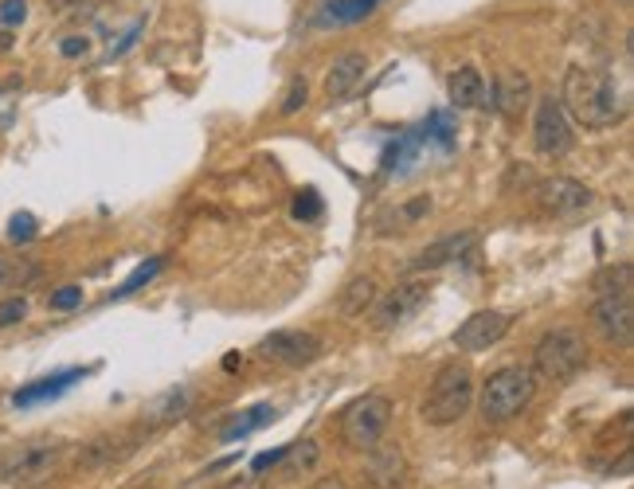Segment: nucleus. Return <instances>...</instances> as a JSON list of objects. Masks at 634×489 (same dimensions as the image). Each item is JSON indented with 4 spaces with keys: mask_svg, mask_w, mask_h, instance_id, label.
I'll use <instances>...</instances> for the list:
<instances>
[{
    "mask_svg": "<svg viewBox=\"0 0 634 489\" xmlns=\"http://www.w3.org/2000/svg\"><path fill=\"white\" fill-rule=\"evenodd\" d=\"M564 110L588 130H607V126L623 122L627 94L619 90V83L607 71L572 63L568 75H564Z\"/></svg>",
    "mask_w": 634,
    "mask_h": 489,
    "instance_id": "1",
    "label": "nucleus"
},
{
    "mask_svg": "<svg viewBox=\"0 0 634 489\" xmlns=\"http://www.w3.org/2000/svg\"><path fill=\"white\" fill-rule=\"evenodd\" d=\"M470 403H474V372L466 364H443L419 411L431 427H451L470 411Z\"/></svg>",
    "mask_w": 634,
    "mask_h": 489,
    "instance_id": "2",
    "label": "nucleus"
},
{
    "mask_svg": "<svg viewBox=\"0 0 634 489\" xmlns=\"http://www.w3.org/2000/svg\"><path fill=\"white\" fill-rule=\"evenodd\" d=\"M533 396H537V376L529 368H517V364L498 368L482 388V419L505 423V419L521 415L533 403Z\"/></svg>",
    "mask_w": 634,
    "mask_h": 489,
    "instance_id": "3",
    "label": "nucleus"
},
{
    "mask_svg": "<svg viewBox=\"0 0 634 489\" xmlns=\"http://www.w3.org/2000/svg\"><path fill=\"white\" fill-rule=\"evenodd\" d=\"M588 364V345L576 329H548L533 353V376H544L552 384H568Z\"/></svg>",
    "mask_w": 634,
    "mask_h": 489,
    "instance_id": "4",
    "label": "nucleus"
},
{
    "mask_svg": "<svg viewBox=\"0 0 634 489\" xmlns=\"http://www.w3.org/2000/svg\"><path fill=\"white\" fill-rule=\"evenodd\" d=\"M392 427V400L388 396H361L345 407L341 415V439L357 450H372L384 443Z\"/></svg>",
    "mask_w": 634,
    "mask_h": 489,
    "instance_id": "5",
    "label": "nucleus"
},
{
    "mask_svg": "<svg viewBox=\"0 0 634 489\" xmlns=\"http://www.w3.org/2000/svg\"><path fill=\"white\" fill-rule=\"evenodd\" d=\"M591 204H595V192H591L584 180L548 177L537 184V208H541L548 220H576V216L588 212Z\"/></svg>",
    "mask_w": 634,
    "mask_h": 489,
    "instance_id": "6",
    "label": "nucleus"
},
{
    "mask_svg": "<svg viewBox=\"0 0 634 489\" xmlns=\"http://www.w3.org/2000/svg\"><path fill=\"white\" fill-rule=\"evenodd\" d=\"M427 298H431V282H427V278L396 282V290H388L380 302H372V306H376V310H372V325H376L380 333H388V329L411 321L415 313L427 306Z\"/></svg>",
    "mask_w": 634,
    "mask_h": 489,
    "instance_id": "7",
    "label": "nucleus"
},
{
    "mask_svg": "<svg viewBox=\"0 0 634 489\" xmlns=\"http://www.w3.org/2000/svg\"><path fill=\"white\" fill-rule=\"evenodd\" d=\"M509 325H513V313H505V310L470 313V317L454 329V349H462V353H486V349H494L501 337L509 333Z\"/></svg>",
    "mask_w": 634,
    "mask_h": 489,
    "instance_id": "8",
    "label": "nucleus"
},
{
    "mask_svg": "<svg viewBox=\"0 0 634 489\" xmlns=\"http://www.w3.org/2000/svg\"><path fill=\"white\" fill-rule=\"evenodd\" d=\"M591 321H595V329H599L611 345L627 349V345L634 341L631 294H599V298H595V306H591Z\"/></svg>",
    "mask_w": 634,
    "mask_h": 489,
    "instance_id": "9",
    "label": "nucleus"
},
{
    "mask_svg": "<svg viewBox=\"0 0 634 489\" xmlns=\"http://www.w3.org/2000/svg\"><path fill=\"white\" fill-rule=\"evenodd\" d=\"M572 126H568V114L560 102L552 98H541L537 106V118H533V145L541 157H564L572 149Z\"/></svg>",
    "mask_w": 634,
    "mask_h": 489,
    "instance_id": "10",
    "label": "nucleus"
},
{
    "mask_svg": "<svg viewBox=\"0 0 634 489\" xmlns=\"http://www.w3.org/2000/svg\"><path fill=\"white\" fill-rule=\"evenodd\" d=\"M259 356H267L274 364H290V368H302L321 356V341L314 333H302V329H278L271 337H263Z\"/></svg>",
    "mask_w": 634,
    "mask_h": 489,
    "instance_id": "11",
    "label": "nucleus"
},
{
    "mask_svg": "<svg viewBox=\"0 0 634 489\" xmlns=\"http://www.w3.org/2000/svg\"><path fill=\"white\" fill-rule=\"evenodd\" d=\"M63 450H67L63 443H32L24 450H16L4 462V482H36V478H44V474H51L59 466Z\"/></svg>",
    "mask_w": 634,
    "mask_h": 489,
    "instance_id": "12",
    "label": "nucleus"
},
{
    "mask_svg": "<svg viewBox=\"0 0 634 489\" xmlns=\"http://www.w3.org/2000/svg\"><path fill=\"white\" fill-rule=\"evenodd\" d=\"M364 474L376 489H400L408 482V462L396 446H372L368 462H364Z\"/></svg>",
    "mask_w": 634,
    "mask_h": 489,
    "instance_id": "13",
    "label": "nucleus"
},
{
    "mask_svg": "<svg viewBox=\"0 0 634 489\" xmlns=\"http://www.w3.org/2000/svg\"><path fill=\"white\" fill-rule=\"evenodd\" d=\"M529 98H533V83L525 71H501L494 90H490V106H498V114H505V118H521Z\"/></svg>",
    "mask_w": 634,
    "mask_h": 489,
    "instance_id": "14",
    "label": "nucleus"
},
{
    "mask_svg": "<svg viewBox=\"0 0 634 489\" xmlns=\"http://www.w3.org/2000/svg\"><path fill=\"white\" fill-rule=\"evenodd\" d=\"M478 247V231H454V235H447V239H435L411 267L415 270H439L447 267V263H458L466 251H474Z\"/></svg>",
    "mask_w": 634,
    "mask_h": 489,
    "instance_id": "15",
    "label": "nucleus"
},
{
    "mask_svg": "<svg viewBox=\"0 0 634 489\" xmlns=\"http://www.w3.org/2000/svg\"><path fill=\"white\" fill-rule=\"evenodd\" d=\"M364 71H368V55L364 51H345L325 75V94L329 98H349L353 90L361 87Z\"/></svg>",
    "mask_w": 634,
    "mask_h": 489,
    "instance_id": "16",
    "label": "nucleus"
},
{
    "mask_svg": "<svg viewBox=\"0 0 634 489\" xmlns=\"http://www.w3.org/2000/svg\"><path fill=\"white\" fill-rule=\"evenodd\" d=\"M188 407H192V392L188 388H169L165 396H157V400L145 407V415H141V423L153 431V427H169V423H177L188 415Z\"/></svg>",
    "mask_w": 634,
    "mask_h": 489,
    "instance_id": "17",
    "label": "nucleus"
},
{
    "mask_svg": "<svg viewBox=\"0 0 634 489\" xmlns=\"http://www.w3.org/2000/svg\"><path fill=\"white\" fill-rule=\"evenodd\" d=\"M380 8V0H325L321 12L314 16L317 28H341V24H361Z\"/></svg>",
    "mask_w": 634,
    "mask_h": 489,
    "instance_id": "18",
    "label": "nucleus"
},
{
    "mask_svg": "<svg viewBox=\"0 0 634 489\" xmlns=\"http://www.w3.org/2000/svg\"><path fill=\"white\" fill-rule=\"evenodd\" d=\"M87 376V368H67V372H55V376H47V380H36V384H28V388H20L12 403L16 407H32V403L40 400H55L59 392H67L71 384H79Z\"/></svg>",
    "mask_w": 634,
    "mask_h": 489,
    "instance_id": "19",
    "label": "nucleus"
},
{
    "mask_svg": "<svg viewBox=\"0 0 634 489\" xmlns=\"http://www.w3.org/2000/svg\"><path fill=\"white\" fill-rule=\"evenodd\" d=\"M451 102L462 106V110H482L490 106V87L486 79L478 75V67H462L451 75Z\"/></svg>",
    "mask_w": 634,
    "mask_h": 489,
    "instance_id": "20",
    "label": "nucleus"
},
{
    "mask_svg": "<svg viewBox=\"0 0 634 489\" xmlns=\"http://www.w3.org/2000/svg\"><path fill=\"white\" fill-rule=\"evenodd\" d=\"M372 302H376V278L357 274V278L345 282V290H341V313L345 317H361V313L372 310Z\"/></svg>",
    "mask_w": 634,
    "mask_h": 489,
    "instance_id": "21",
    "label": "nucleus"
},
{
    "mask_svg": "<svg viewBox=\"0 0 634 489\" xmlns=\"http://www.w3.org/2000/svg\"><path fill=\"white\" fill-rule=\"evenodd\" d=\"M267 423H271V407L259 403V407H251V411L227 419L224 427H220V443H239V439H247L251 431H259V427H267Z\"/></svg>",
    "mask_w": 634,
    "mask_h": 489,
    "instance_id": "22",
    "label": "nucleus"
},
{
    "mask_svg": "<svg viewBox=\"0 0 634 489\" xmlns=\"http://www.w3.org/2000/svg\"><path fill=\"white\" fill-rule=\"evenodd\" d=\"M28 278H36V263H28V259H20V255H8V251H0V290H8V286H24Z\"/></svg>",
    "mask_w": 634,
    "mask_h": 489,
    "instance_id": "23",
    "label": "nucleus"
},
{
    "mask_svg": "<svg viewBox=\"0 0 634 489\" xmlns=\"http://www.w3.org/2000/svg\"><path fill=\"white\" fill-rule=\"evenodd\" d=\"M595 294H631V263L599 270L595 274Z\"/></svg>",
    "mask_w": 634,
    "mask_h": 489,
    "instance_id": "24",
    "label": "nucleus"
},
{
    "mask_svg": "<svg viewBox=\"0 0 634 489\" xmlns=\"http://www.w3.org/2000/svg\"><path fill=\"white\" fill-rule=\"evenodd\" d=\"M130 454V443L118 446L114 439H94L87 450H83V466H106V462H118Z\"/></svg>",
    "mask_w": 634,
    "mask_h": 489,
    "instance_id": "25",
    "label": "nucleus"
},
{
    "mask_svg": "<svg viewBox=\"0 0 634 489\" xmlns=\"http://www.w3.org/2000/svg\"><path fill=\"white\" fill-rule=\"evenodd\" d=\"M157 270H161V259H149V263H145V267H137L134 274H130V278H126V282H122V286L110 294V298H130V294H134V290H141V286H145V282H149Z\"/></svg>",
    "mask_w": 634,
    "mask_h": 489,
    "instance_id": "26",
    "label": "nucleus"
},
{
    "mask_svg": "<svg viewBox=\"0 0 634 489\" xmlns=\"http://www.w3.org/2000/svg\"><path fill=\"white\" fill-rule=\"evenodd\" d=\"M24 317H28V302H24L20 294L0 302V329H8V325H20Z\"/></svg>",
    "mask_w": 634,
    "mask_h": 489,
    "instance_id": "27",
    "label": "nucleus"
},
{
    "mask_svg": "<svg viewBox=\"0 0 634 489\" xmlns=\"http://www.w3.org/2000/svg\"><path fill=\"white\" fill-rule=\"evenodd\" d=\"M36 216H28V212H16L12 216V223H8V235L16 239V243H28V239H36Z\"/></svg>",
    "mask_w": 634,
    "mask_h": 489,
    "instance_id": "28",
    "label": "nucleus"
},
{
    "mask_svg": "<svg viewBox=\"0 0 634 489\" xmlns=\"http://www.w3.org/2000/svg\"><path fill=\"white\" fill-rule=\"evenodd\" d=\"M294 216L298 220H317L321 216V200H317L314 188H302V196L294 200Z\"/></svg>",
    "mask_w": 634,
    "mask_h": 489,
    "instance_id": "29",
    "label": "nucleus"
},
{
    "mask_svg": "<svg viewBox=\"0 0 634 489\" xmlns=\"http://www.w3.org/2000/svg\"><path fill=\"white\" fill-rule=\"evenodd\" d=\"M306 98H310L306 79H294V83H290V90H286V98H282V114H294V110H302V106H306Z\"/></svg>",
    "mask_w": 634,
    "mask_h": 489,
    "instance_id": "30",
    "label": "nucleus"
},
{
    "mask_svg": "<svg viewBox=\"0 0 634 489\" xmlns=\"http://www.w3.org/2000/svg\"><path fill=\"white\" fill-rule=\"evenodd\" d=\"M75 306H83V290L79 286H63V290L51 294V310H75Z\"/></svg>",
    "mask_w": 634,
    "mask_h": 489,
    "instance_id": "31",
    "label": "nucleus"
},
{
    "mask_svg": "<svg viewBox=\"0 0 634 489\" xmlns=\"http://www.w3.org/2000/svg\"><path fill=\"white\" fill-rule=\"evenodd\" d=\"M290 454H294V462H298V470H310L317 462V443L314 439H306V443L290 446Z\"/></svg>",
    "mask_w": 634,
    "mask_h": 489,
    "instance_id": "32",
    "label": "nucleus"
},
{
    "mask_svg": "<svg viewBox=\"0 0 634 489\" xmlns=\"http://www.w3.org/2000/svg\"><path fill=\"white\" fill-rule=\"evenodd\" d=\"M24 16H28V4H24V0H4V4H0V20H4V24H24Z\"/></svg>",
    "mask_w": 634,
    "mask_h": 489,
    "instance_id": "33",
    "label": "nucleus"
},
{
    "mask_svg": "<svg viewBox=\"0 0 634 489\" xmlns=\"http://www.w3.org/2000/svg\"><path fill=\"white\" fill-rule=\"evenodd\" d=\"M286 450H290V446H286ZM286 450H271V454H259V458L251 462V474H267L271 466H278V462L286 458Z\"/></svg>",
    "mask_w": 634,
    "mask_h": 489,
    "instance_id": "34",
    "label": "nucleus"
},
{
    "mask_svg": "<svg viewBox=\"0 0 634 489\" xmlns=\"http://www.w3.org/2000/svg\"><path fill=\"white\" fill-rule=\"evenodd\" d=\"M59 51H63L67 59H79V55H87V40H83V36H67V40L59 44Z\"/></svg>",
    "mask_w": 634,
    "mask_h": 489,
    "instance_id": "35",
    "label": "nucleus"
},
{
    "mask_svg": "<svg viewBox=\"0 0 634 489\" xmlns=\"http://www.w3.org/2000/svg\"><path fill=\"white\" fill-rule=\"evenodd\" d=\"M314 489H345V482H341V478H321Z\"/></svg>",
    "mask_w": 634,
    "mask_h": 489,
    "instance_id": "36",
    "label": "nucleus"
},
{
    "mask_svg": "<svg viewBox=\"0 0 634 489\" xmlns=\"http://www.w3.org/2000/svg\"><path fill=\"white\" fill-rule=\"evenodd\" d=\"M20 87V79H4V83H0V90H16Z\"/></svg>",
    "mask_w": 634,
    "mask_h": 489,
    "instance_id": "37",
    "label": "nucleus"
},
{
    "mask_svg": "<svg viewBox=\"0 0 634 489\" xmlns=\"http://www.w3.org/2000/svg\"><path fill=\"white\" fill-rule=\"evenodd\" d=\"M619 4H627V8H631V0H619Z\"/></svg>",
    "mask_w": 634,
    "mask_h": 489,
    "instance_id": "38",
    "label": "nucleus"
}]
</instances>
